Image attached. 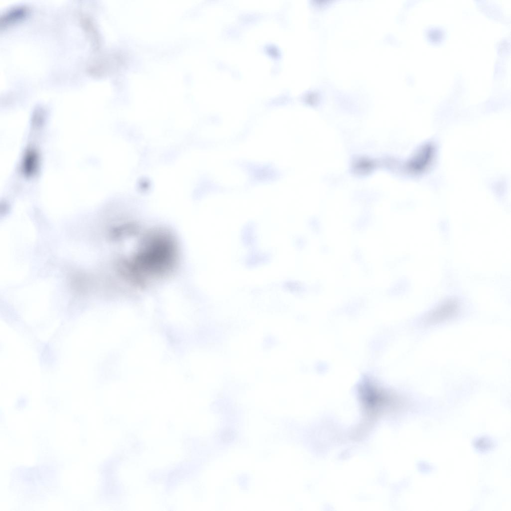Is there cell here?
<instances>
[{
  "mask_svg": "<svg viewBox=\"0 0 511 511\" xmlns=\"http://www.w3.org/2000/svg\"><path fill=\"white\" fill-rule=\"evenodd\" d=\"M459 310V304L454 299L447 300L429 312L424 317V323L427 325L437 324L454 317Z\"/></svg>",
  "mask_w": 511,
  "mask_h": 511,
  "instance_id": "cell-1",
  "label": "cell"
}]
</instances>
